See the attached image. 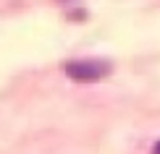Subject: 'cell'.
<instances>
[{"label":"cell","instance_id":"1","mask_svg":"<svg viewBox=\"0 0 160 154\" xmlns=\"http://www.w3.org/2000/svg\"><path fill=\"white\" fill-rule=\"evenodd\" d=\"M66 73H68V78H74V81H100L102 76H108L110 73V65L105 63V60H74V63L66 65Z\"/></svg>","mask_w":160,"mask_h":154},{"label":"cell","instance_id":"2","mask_svg":"<svg viewBox=\"0 0 160 154\" xmlns=\"http://www.w3.org/2000/svg\"><path fill=\"white\" fill-rule=\"evenodd\" d=\"M152 154H160V141L155 144V149H152Z\"/></svg>","mask_w":160,"mask_h":154}]
</instances>
